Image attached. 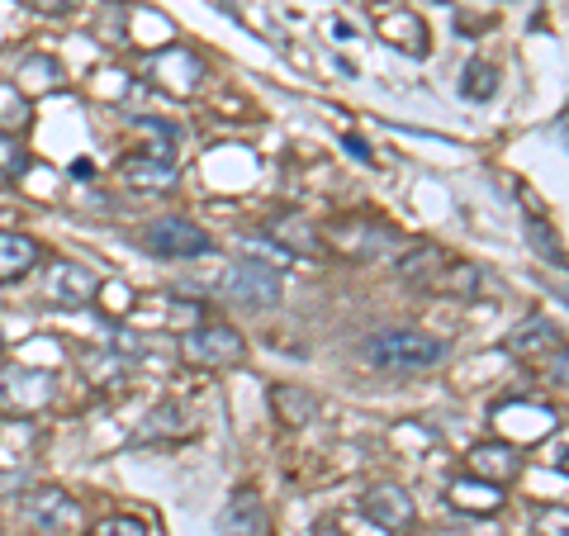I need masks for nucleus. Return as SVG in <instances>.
<instances>
[{"mask_svg":"<svg viewBox=\"0 0 569 536\" xmlns=\"http://www.w3.org/2000/svg\"><path fill=\"white\" fill-rule=\"evenodd\" d=\"M58 399V375L39 366H0V408L6 414H43Z\"/></svg>","mask_w":569,"mask_h":536,"instance_id":"nucleus-4","label":"nucleus"},{"mask_svg":"<svg viewBox=\"0 0 569 536\" xmlns=\"http://www.w3.org/2000/svg\"><path fill=\"white\" fill-rule=\"evenodd\" d=\"M96 536H148V527L138 523V517H104V523L96 527Z\"/></svg>","mask_w":569,"mask_h":536,"instance_id":"nucleus-25","label":"nucleus"},{"mask_svg":"<svg viewBox=\"0 0 569 536\" xmlns=\"http://www.w3.org/2000/svg\"><path fill=\"white\" fill-rule=\"evenodd\" d=\"M266 238H271L276 247H280V257H313L318 247H323V234H318L313 224H305V219H276L271 228H266Z\"/></svg>","mask_w":569,"mask_h":536,"instance_id":"nucleus-13","label":"nucleus"},{"mask_svg":"<svg viewBox=\"0 0 569 536\" xmlns=\"http://www.w3.org/2000/svg\"><path fill=\"white\" fill-rule=\"evenodd\" d=\"M43 261V247L29 234H14V228H0V285L24 280L33 266Z\"/></svg>","mask_w":569,"mask_h":536,"instance_id":"nucleus-12","label":"nucleus"},{"mask_svg":"<svg viewBox=\"0 0 569 536\" xmlns=\"http://www.w3.org/2000/svg\"><path fill=\"white\" fill-rule=\"evenodd\" d=\"M29 10H39V14H67V10H77L81 0H24Z\"/></svg>","mask_w":569,"mask_h":536,"instance_id":"nucleus-27","label":"nucleus"},{"mask_svg":"<svg viewBox=\"0 0 569 536\" xmlns=\"http://www.w3.org/2000/svg\"><path fill=\"white\" fill-rule=\"evenodd\" d=\"M271 408H276V418L290 423V427H305L309 418H318V399L309 395V389H299V385H276L271 389Z\"/></svg>","mask_w":569,"mask_h":536,"instance_id":"nucleus-18","label":"nucleus"},{"mask_svg":"<svg viewBox=\"0 0 569 536\" xmlns=\"http://www.w3.org/2000/svg\"><path fill=\"white\" fill-rule=\"evenodd\" d=\"M498 67L489 62H466V77H460V96L466 100H493L498 96Z\"/></svg>","mask_w":569,"mask_h":536,"instance_id":"nucleus-21","label":"nucleus"},{"mask_svg":"<svg viewBox=\"0 0 569 536\" xmlns=\"http://www.w3.org/2000/svg\"><path fill=\"white\" fill-rule=\"evenodd\" d=\"M20 517L33 532H48V536H77L81 532V504L58 485L29 489L20 498Z\"/></svg>","mask_w":569,"mask_h":536,"instance_id":"nucleus-5","label":"nucleus"},{"mask_svg":"<svg viewBox=\"0 0 569 536\" xmlns=\"http://www.w3.org/2000/svg\"><path fill=\"white\" fill-rule=\"evenodd\" d=\"M546 380L550 385H560V389H569V351H556L546 361Z\"/></svg>","mask_w":569,"mask_h":536,"instance_id":"nucleus-26","label":"nucleus"},{"mask_svg":"<svg viewBox=\"0 0 569 536\" xmlns=\"http://www.w3.org/2000/svg\"><path fill=\"white\" fill-rule=\"evenodd\" d=\"M537 532L541 536H569V508H537Z\"/></svg>","mask_w":569,"mask_h":536,"instance_id":"nucleus-24","label":"nucleus"},{"mask_svg":"<svg viewBox=\"0 0 569 536\" xmlns=\"http://www.w3.org/2000/svg\"><path fill=\"white\" fill-rule=\"evenodd\" d=\"M441 266H447V252H441V247H432V242H418L413 252H403V257H399L395 271H399L403 285H422V290H427Z\"/></svg>","mask_w":569,"mask_h":536,"instance_id":"nucleus-17","label":"nucleus"},{"mask_svg":"<svg viewBox=\"0 0 569 536\" xmlns=\"http://www.w3.org/2000/svg\"><path fill=\"white\" fill-rule=\"evenodd\" d=\"M479 285H485V271L479 266H470V261H451L447 257V266L432 276V285L427 290H437V295H456V299H475L479 295Z\"/></svg>","mask_w":569,"mask_h":536,"instance_id":"nucleus-16","label":"nucleus"},{"mask_svg":"<svg viewBox=\"0 0 569 536\" xmlns=\"http://www.w3.org/2000/svg\"><path fill=\"white\" fill-rule=\"evenodd\" d=\"M447 498L456 508H466V513H498V508H503V494H498V485H489V479H475V475L451 479Z\"/></svg>","mask_w":569,"mask_h":536,"instance_id":"nucleus-15","label":"nucleus"},{"mask_svg":"<svg viewBox=\"0 0 569 536\" xmlns=\"http://www.w3.org/2000/svg\"><path fill=\"white\" fill-rule=\"evenodd\" d=\"M29 171V152H24V142L0 129V176H10V181H20V176Z\"/></svg>","mask_w":569,"mask_h":536,"instance_id":"nucleus-23","label":"nucleus"},{"mask_svg":"<svg viewBox=\"0 0 569 536\" xmlns=\"http://www.w3.org/2000/svg\"><path fill=\"white\" fill-rule=\"evenodd\" d=\"M466 460H470V475L489 479V485H512L522 475V451L512 441H479Z\"/></svg>","mask_w":569,"mask_h":536,"instance_id":"nucleus-9","label":"nucleus"},{"mask_svg":"<svg viewBox=\"0 0 569 536\" xmlns=\"http://www.w3.org/2000/svg\"><path fill=\"white\" fill-rule=\"evenodd\" d=\"M271 532V517H266L261 498L252 489H238L219 513V536H266Z\"/></svg>","mask_w":569,"mask_h":536,"instance_id":"nucleus-11","label":"nucleus"},{"mask_svg":"<svg viewBox=\"0 0 569 536\" xmlns=\"http://www.w3.org/2000/svg\"><path fill=\"white\" fill-rule=\"evenodd\" d=\"M219 290H223V299H233L238 309H271V304L280 299V290H284V276L276 271L271 261L247 257V261L228 266L223 280H219Z\"/></svg>","mask_w":569,"mask_h":536,"instance_id":"nucleus-2","label":"nucleus"},{"mask_svg":"<svg viewBox=\"0 0 569 536\" xmlns=\"http://www.w3.org/2000/svg\"><path fill=\"white\" fill-rule=\"evenodd\" d=\"M347 148H351V157H361V162H370V148L361 138H347Z\"/></svg>","mask_w":569,"mask_h":536,"instance_id":"nucleus-28","label":"nucleus"},{"mask_svg":"<svg viewBox=\"0 0 569 536\" xmlns=\"http://www.w3.org/2000/svg\"><path fill=\"white\" fill-rule=\"evenodd\" d=\"M361 513H366L376 527L395 532V536H408V532L418 527V504H413V494L399 489V485H376V489H366V494H361Z\"/></svg>","mask_w":569,"mask_h":536,"instance_id":"nucleus-8","label":"nucleus"},{"mask_svg":"<svg viewBox=\"0 0 569 536\" xmlns=\"http://www.w3.org/2000/svg\"><path fill=\"white\" fill-rule=\"evenodd\" d=\"M556 466H560V470L569 475V451H556Z\"/></svg>","mask_w":569,"mask_h":536,"instance_id":"nucleus-30","label":"nucleus"},{"mask_svg":"<svg viewBox=\"0 0 569 536\" xmlns=\"http://www.w3.org/2000/svg\"><path fill=\"white\" fill-rule=\"evenodd\" d=\"M142 247H148L152 257L181 261V257H204L213 247V238L204 234L200 224L181 219V214H167V219H152L148 228H142Z\"/></svg>","mask_w":569,"mask_h":536,"instance_id":"nucleus-6","label":"nucleus"},{"mask_svg":"<svg viewBox=\"0 0 569 536\" xmlns=\"http://www.w3.org/2000/svg\"><path fill=\"white\" fill-rule=\"evenodd\" d=\"M527 242L537 247V252L556 266V271H569V252L560 247V238H556V228H550L546 219H527Z\"/></svg>","mask_w":569,"mask_h":536,"instance_id":"nucleus-20","label":"nucleus"},{"mask_svg":"<svg viewBox=\"0 0 569 536\" xmlns=\"http://www.w3.org/2000/svg\"><path fill=\"white\" fill-rule=\"evenodd\" d=\"M380 33L395 48H403L408 58H427V24L418 20L413 10H399V14H380Z\"/></svg>","mask_w":569,"mask_h":536,"instance_id":"nucleus-14","label":"nucleus"},{"mask_svg":"<svg viewBox=\"0 0 569 536\" xmlns=\"http://www.w3.org/2000/svg\"><path fill=\"white\" fill-rule=\"evenodd\" d=\"M0 347H6V332H0Z\"/></svg>","mask_w":569,"mask_h":536,"instance_id":"nucleus-31","label":"nucleus"},{"mask_svg":"<svg viewBox=\"0 0 569 536\" xmlns=\"http://www.w3.org/2000/svg\"><path fill=\"white\" fill-rule=\"evenodd\" d=\"M313 536H347V532L337 527V523H318V527H313Z\"/></svg>","mask_w":569,"mask_h":536,"instance_id":"nucleus-29","label":"nucleus"},{"mask_svg":"<svg viewBox=\"0 0 569 536\" xmlns=\"http://www.w3.org/2000/svg\"><path fill=\"white\" fill-rule=\"evenodd\" d=\"M447 343L422 328H380L370 332L361 343V356L366 366L376 370H389V375H418V370H437L441 361H447Z\"/></svg>","mask_w":569,"mask_h":536,"instance_id":"nucleus-1","label":"nucleus"},{"mask_svg":"<svg viewBox=\"0 0 569 536\" xmlns=\"http://www.w3.org/2000/svg\"><path fill=\"white\" fill-rule=\"evenodd\" d=\"M119 176L123 186H133L142 195H162V190H176V162L171 157H152V152H138V157H123L119 162Z\"/></svg>","mask_w":569,"mask_h":536,"instance_id":"nucleus-10","label":"nucleus"},{"mask_svg":"<svg viewBox=\"0 0 569 536\" xmlns=\"http://www.w3.org/2000/svg\"><path fill=\"white\" fill-rule=\"evenodd\" d=\"M43 290L58 309H86V304H96V295H100V276L81 261H52L43 276Z\"/></svg>","mask_w":569,"mask_h":536,"instance_id":"nucleus-7","label":"nucleus"},{"mask_svg":"<svg viewBox=\"0 0 569 536\" xmlns=\"http://www.w3.org/2000/svg\"><path fill=\"white\" fill-rule=\"evenodd\" d=\"M181 361L194 366V370H223V366H238L242 356H247V343H242V332L238 328H228V324H200V328H190L181 337Z\"/></svg>","mask_w":569,"mask_h":536,"instance_id":"nucleus-3","label":"nucleus"},{"mask_svg":"<svg viewBox=\"0 0 569 536\" xmlns=\"http://www.w3.org/2000/svg\"><path fill=\"white\" fill-rule=\"evenodd\" d=\"M550 343H560V332L550 318H527L522 328H512L508 332V351L512 356H531V351H546Z\"/></svg>","mask_w":569,"mask_h":536,"instance_id":"nucleus-19","label":"nucleus"},{"mask_svg":"<svg viewBox=\"0 0 569 536\" xmlns=\"http://www.w3.org/2000/svg\"><path fill=\"white\" fill-rule=\"evenodd\" d=\"M162 433H186V414H181V404H157L148 423L138 427V441H152V437H162Z\"/></svg>","mask_w":569,"mask_h":536,"instance_id":"nucleus-22","label":"nucleus"}]
</instances>
